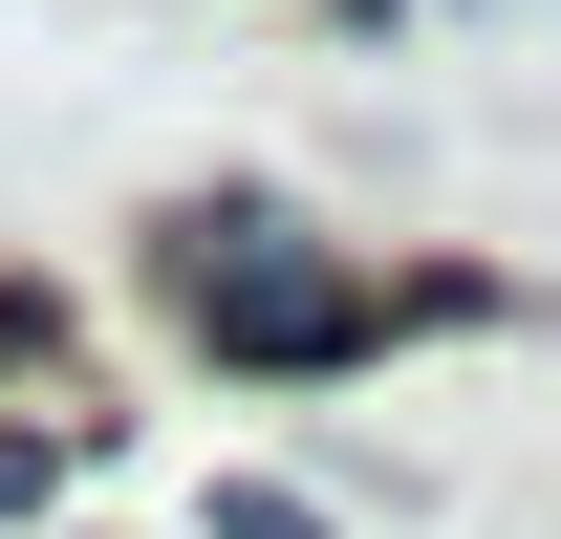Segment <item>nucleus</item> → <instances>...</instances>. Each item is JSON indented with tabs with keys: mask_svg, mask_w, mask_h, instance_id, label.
I'll return each mask as SVG.
<instances>
[{
	"mask_svg": "<svg viewBox=\"0 0 561 539\" xmlns=\"http://www.w3.org/2000/svg\"><path fill=\"white\" fill-rule=\"evenodd\" d=\"M173 302H195L216 367H280V389L389 345V302H367L346 260H302V216H260V195H238V216H173Z\"/></svg>",
	"mask_w": 561,
	"mask_h": 539,
	"instance_id": "nucleus-1",
	"label": "nucleus"
},
{
	"mask_svg": "<svg viewBox=\"0 0 561 539\" xmlns=\"http://www.w3.org/2000/svg\"><path fill=\"white\" fill-rule=\"evenodd\" d=\"M216 539H346L324 496H280V474H216Z\"/></svg>",
	"mask_w": 561,
	"mask_h": 539,
	"instance_id": "nucleus-2",
	"label": "nucleus"
}]
</instances>
